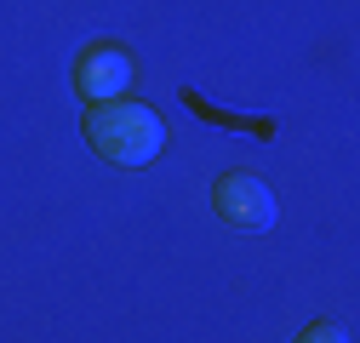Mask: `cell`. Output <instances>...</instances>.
<instances>
[{
    "label": "cell",
    "instance_id": "obj_1",
    "mask_svg": "<svg viewBox=\"0 0 360 343\" xmlns=\"http://www.w3.org/2000/svg\"><path fill=\"white\" fill-rule=\"evenodd\" d=\"M80 126H86V143L115 166H149L166 149V126H160V115L149 103H126V98L86 103Z\"/></svg>",
    "mask_w": 360,
    "mask_h": 343
},
{
    "label": "cell",
    "instance_id": "obj_2",
    "mask_svg": "<svg viewBox=\"0 0 360 343\" xmlns=\"http://www.w3.org/2000/svg\"><path fill=\"white\" fill-rule=\"evenodd\" d=\"M212 206L229 229H269L275 224V189L252 172H223L212 183Z\"/></svg>",
    "mask_w": 360,
    "mask_h": 343
},
{
    "label": "cell",
    "instance_id": "obj_3",
    "mask_svg": "<svg viewBox=\"0 0 360 343\" xmlns=\"http://www.w3.org/2000/svg\"><path fill=\"white\" fill-rule=\"evenodd\" d=\"M131 58L120 52V46H109V40H98V46H86L80 52V63H75V86H80V98L86 103H109V98H120L126 86H131Z\"/></svg>",
    "mask_w": 360,
    "mask_h": 343
},
{
    "label": "cell",
    "instance_id": "obj_4",
    "mask_svg": "<svg viewBox=\"0 0 360 343\" xmlns=\"http://www.w3.org/2000/svg\"><path fill=\"white\" fill-rule=\"evenodd\" d=\"M297 343H349V337H343V326H332V321H314Z\"/></svg>",
    "mask_w": 360,
    "mask_h": 343
}]
</instances>
